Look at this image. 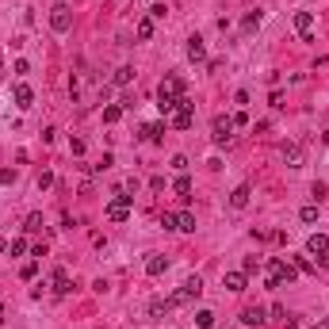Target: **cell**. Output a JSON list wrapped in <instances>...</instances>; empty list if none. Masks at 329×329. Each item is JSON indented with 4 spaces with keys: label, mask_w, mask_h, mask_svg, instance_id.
I'll return each mask as SVG.
<instances>
[{
    "label": "cell",
    "mask_w": 329,
    "mask_h": 329,
    "mask_svg": "<svg viewBox=\"0 0 329 329\" xmlns=\"http://www.w3.org/2000/svg\"><path fill=\"white\" fill-rule=\"evenodd\" d=\"M211 138H215L218 146L234 142V119H230V115H215V122H211Z\"/></svg>",
    "instance_id": "cell-4"
},
{
    "label": "cell",
    "mask_w": 329,
    "mask_h": 329,
    "mask_svg": "<svg viewBox=\"0 0 329 329\" xmlns=\"http://www.w3.org/2000/svg\"><path fill=\"white\" fill-rule=\"evenodd\" d=\"M195 325H199V329H215V314H211V310H199V314H195Z\"/></svg>",
    "instance_id": "cell-26"
},
{
    "label": "cell",
    "mask_w": 329,
    "mask_h": 329,
    "mask_svg": "<svg viewBox=\"0 0 329 329\" xmlns=\"http://www.w3.org/2000/svg\"><path fill=\"white\" fill-rule=\"evenodd\" d=\"M176 230L191 234V230H195V215H191V211H180V215H176Z\"/></svg>",
    "instance_id": "cell-20"
},
{
    "label": "cell",
    "mask_w": 329,
    "mask_h": 329,
    "mask_svg": "<svg viewBox=\"0 0 329 329\" xmlns=\"http://www.w3.org/2000/svg\"><path fill=\"white\" fill-rule=\"evenodd\" d=\"M164 12H169L164 4H153V8H149V19H164Z\"/></svg>",
    "instance_id": "cell-35"
},
{
    "label": "cell",
    "mask_w": 329,
    "mask_h": 329,
    "mask_svg": "<svg viewBox=\"0 0 329 329\" xmlns=\"http://www.w3.org/2000/svg\"><path fill=\"white\" fill-rule=\"evenodd\" d=\"M122 119V104H107L104 107V122H119Z\"/></svg>",
    "instance_id": "cell-25"
},
{
    "label": "cell",
    "mask_w": 329,
    "mask_h": 329,
    "mask_svg": "<svg viewBox=\"0 0 329 329\" xmlns=\"http://www.w3.org/2000/svg\"><path fill=\"white\" fill-rule=\"evenodd\" d=\"M191 111H195V104H191L188 96H180V100H176V111H173V127L176 130H188L191 127Z\"/></svg>",
    "instance_id": "cell-7"
},
{
    "label": "cell",
    "mask_w": 329,
    "mask_h": 329,
    "mask_svg": "<svg viewBox=\"0 0 329 329\" xmlns=\"http://www.w3.org/2000/svg\"><path fill=\"white\" fill-rule=\"evenodd\" d=\"M295 276H299L295 264H287V260H279V257L268 260V287H283V283H291Z\"/></svg>",
    "instance_id": "cell-2"
},
{
    "label": "cell",
    "mask_w": 329,
    "mask_h": 329,
    "mask_svg": "<svg viewBox=\"0 0 329 329\" xmlns=\"http://www.w3.org/2000/svg\"><path fill=\"white\" fill-rule=\"evenodd\" d=\"M50 291L58 295V299L73 291V283H69V272H65V268H58V272H54V279H50Z\"/></svg>",
    "instance_id": "cell-8"
},
{
    "label": "cell",
    "mask_w": 329,
    "mask_h": 329,
    "mask_svg": "<svg viewBox=\"0 0 329 329\" xmlns=\"http://www.w3.org/2000/svg\"><path fill=\"white\" fill-rule=\"evenodd\" d=\"M130 80H134V69H130V65H122V69H115V85H119V88H127Z\"/></svg>",
    "instance_id": "cell-24"
},
{
    "label": "cell",
    "mask_w": 329,
    "mask_h": 329,
    "mask_svg": "<svg viewBox=\"0 0 329 329\" xmlns=\"http://www.w3.org/2000/svg\"><path fill=\"white\" fill-rule=\"evenodd\" d=\"M169 310H173V303H169V299H153V303H149V318H153V321H161Z\"/></svg>",
    "instance_id": "cell-17"
},
{
    "label": "cell",
    "mask_w": 329,
    "mask_h": 329,
    "mask_svg": "<svg viewBox=\"0 0 329 329\" xmlns=\"http://www.w3.org/2000/svg\"><path fill=\"white\" fill-rule=\"evenodd\" d=\"M19 276H23V279H35V276H38V264H35V260H31V264H23V272H19Z\"/></svg>",
    "instance_id": "cell-30"
},
{
    "label": "cell",
    "mask_w": 329,
    "mask_h": 329,
    "mask_svg": "<svg viewBox=\"0 0 329 329\" xmlns=\"http://www.w3.org/2000/svg\"><path fill=\"white\" fill-rule=\"evenodd\" d=\"M164 268H169V260H164V257H157V253L146 260V276H161Z\"/></svg>",
    "instance_id": "cell-19"
},
{
    "label": "cell",
    "mask_w": 329,
    "mask_h": 329,
    "mask_svg": "<svg viewBox=\"0 0 329 329\" xmlns=\"http://www.w3.org/2000/svg\"><path fill=\"white\" fill-rule=\"evenodd\" d=\"M306 253H310V257H318V253H329V237H325V234H314L310 241H306Z\"/></svg>",
    "instance_id": "cell-16"
},
{
    "label": "cell",
    "mask_w": 329,
    "mask_h": 329,
    "mask_svg": "<svg viewBox=\"0 0 329 329\" xmlns=\"http://www.w3.org/2000/svg\"><path fill=\"white\" fill-rule=\"evenodd\" d=\"M295 272H303V276H314V272H318V264H314L310 257H295Z\"/></svg>",
    "instance_id": "cell-22"
},
{
    "label": "cell",
    "mask_w": 329,
    "mask_h": 329,
    "mask_svg": "<svg viewBox=\"0 0 329 329\" xmlns=\"http://www.w3.org/2000/svg\"><path fill=\"white\" fill-rule=\"evenodd\" d=\"M283 161L291 164V169H303V146H299V142H287L283 146Z\"/></svg>",
    "instance_id": "cell-11"
},
{
    "label": "cell",
    "mask_w": 329,
    "mask_h": 329,
    "mask_svg": "<svg viewBox=\"0 0 329 329\" xmlns=\"http://www.w3.org/2000/svg\"><path fill=\"white\" fill-rule=\"evenodd\" d=\"M27 234H38L43 230V215H27V226H23Z\"/></svg>",
    "instance_id": "cell-27"
},
{
    "label": "cell",
    "mask_w": 329,
    "mask_h": 329,
    "mask_svg": "<svg viewBox=\"0 0 329 329\" xmlns=\"http://www.w3.org/2000/svg\"><path fill=\"white\" fill-rule=\"evenodd\" d=\"M161 226H164V230H176V215H173V211H164V215H161Z\"/></svg>",
    "instance_id": "cell-31"
},
{
    "label": "cell",
    "mask_w": 329,
    "mask_h": 329,
    "mask_svg": "<svg viewBox=\"0 0 329 329\" xmlns=\"http://www.w3.org/2000/svg\"><path fill=\"white\" fill-rule=\"evenodd\" d=\"M173 169H176V173H184V169H188V157L176 153V157H173Z\"/></svg>",
    "instance_id": "cell-34"
},
{
    "label": "cell",
    "mask_w": 329,
    "mask_h": 329,
    "mask_svg": "<svg viewBox=\"0 0 329 329\" xmlns=\"http://www.w3.org/2000/svg\"><path fill=\"white\" fill-rule=\"evenodd\" d=\"M222 287H226V291H245V272H226V276H222Z\"/></svg>",
    "instance_id": "cell-13"
},
{
    "label": "cell",
    "mask_w": 329,
    "mask_h": 329,
    "mask_svg": "<svg viewBox=\"0 0 329 329\" xmlns=\"http://www.w3.org/2000/svg\"><path fill=\"white\" fill-rule=\"evenodd\" d=\"M257 268H260V260H257V257H245V264H241L245 276H249V272H257Z\"/></svg>",
    "instance_id": "cell-32"
},
{
    "label": "cell",
    "mask_w": 329,
    "mask_h": 329,
    "mask_svg": "<svg viewBox=\"0 0 329 329\" xmlns=\"http://www.w3.org/2000/svg\"><path fill=\"white\" fill-rule=\"evenodd\" d=\"M295 31L303 38H310L314 35V12H295Z\"/></svg>",
    "instance_id": "cell-9"
},
{
    "label": "cell",
    "mask_w": 329,
    "mask_h": 329,
    "mask_svg": "<svg viewBox=\"0 0 329 329\" xmlns=\"http://www.w3.org/2000/svg\"><path fill=\"white\" fill-rule=\"evenodd\" d=\"M142 138H146V142H161L164 138V122H149V127H142Z\"/></svg>",
    "instance_id": "cell-18"
},
{
    "label": "cell",
    "mask_w": 329,
    "mask_h": 329,
    "mask_svg": "<svg viewBox=\"0 0 329 329\" xmlns=\"http://www.w3.org/2000/svg\"><path fill=\"white\" fill-rule=\"evenodd\" d=\"M241 321H245V325H264V321H268V318H264V310H260V306H245V310H241Z\"/></svg>",
    "instance_id": "cell-14"
},
{
    "label": "cell",
    "mask_w": 329,
    "mask_h": 329,
    "mask_svg": "<svg viewBox=\"0 0 329 329\" xmlns=\"http://www.w3.org/2000/svg\"><path fill=\"white\" fill-rule=\"evenodd\" d=\"M50 27L58 31V35H65V31L73 27V8L69 4H54L50 8Z\"/></svg>",
    "instance_id": "cell-6"
},
{
    "label": "cell",
    "mask_w": 329,
    "mask_h": 329,
    "mask_svg": "<svg viewBox=\"0 0 329 329\" xmlns=\"http://www.w3.org/2000/svg\"><path fill=\"white\" fill-rule=\"evenodd\" d=\"M134 35H138L142 43H146V38H153V19H149V16H146V19H138V27H134Z\"/></svg>",
    "instance_id": "cell-23"
},
{
    "label": "cell",
    "mask_w": 329,
    "mask_h": 329,
    "mask_svg": "<svg viewBox=\"0 0 329 329\" xmlns=\"http://www.w3.org/2000/svg\"><path fill=\"white\" fill-rule=\"evenodd\" d=\"M0 321H4V310H0Z\"/></svg>",
    "instance_id": "cell-37"
},
{
    "label": "cell",
    "mask_w": 329,
    "mask_h": 329,
    "mask_svg": "<svg viewBox=\"0 0 329 329\" xmlns=\"http://www.w3.org/2000/svg\"><path fill=\"white\" fill-rule=\"evenodd\" d=\"M245 31H257V27H260V12H249V16H245Z\"/></svg>",
    "instance_id": "cell-29"
},
{
    "label": "cell",
    "mask_w": 329,
    "mask_h": 329,
    "mask_svg": "<svg viewBox=\"0 0 329 329\" xmlns=\"http://www.w3.org/2000/svg\"><path fill=\"white\" fill-rule=\"evenodd\" d=\"M314 329H329V318H325V321H318V325H314Z\"/></svg>",
    "instance_id": "cell-36"
},
{
    "label": "cell",
    "mask_w": 329,
    "mask_h": 329,
    "mask_svg": "<svg viewBox=\"0 0 329 329\" xmlns=\"http://www.w3.org/2000/svg\"><path fill=\"white\" fill-rule=\"evenodd\" d=\"M180 96H184V80L180 77H164L161 85H157V107H161L164 115H173Z\"/></svg>",
    "instance_id": "cell-1"
},
{
    "label": "cell",
    "mask_w": 329,
    "mask_h": 329,
    "mask_svg": "<svg viewBox=\"0 0 329 329\" xmlns=\"http://www.w3.org/2000/svg\"><path fill=\"white\" fill-rule=\"evenodd\" d=\"M130 203H134V195H127V191H115L111 199H107V211H104V215L111 218V222H127V218H130Z\"/></svg>",
    "instance_id": "cell-3"
},
{
    "label": "cell",
    "mask_w": 329,
    "mask_h": 329,
    "mask_svg": "<svg viewBox=\"0 0 329 329\" xmlns=\"http://www.w3.org/2000/svg\"><path fill=\"white\" fill-rule=\"evenodd\" d=\"M12 100H16V107H31V100H35V92H31V85H23V80H19L16 88H12Z\"/></svg>",
    "instance_id": "cell-10"
},
{
    "label": "cell",
    "mask_w": 329,
    "mask_h": 329,
    "mask_svg": "<svg viewBox=\"0 0 329 329\" xmlns=\"http://www.w3.org/2000/svg\"><path fill=\"white\" fill-rule=\"evenodd\" d=\"M173 191H176V195H180V199H188V195H191V180H188V176H176V180H173Z\"/></svg>",
    "instance_id": "cell-21"
},
{
    "label": "cell",
    "mask_w": 329,
    "mask_h": 329,
    "mask_svg": "<svg viewBox=\"0 0 329 329\" xmlns=\"http://www.w3.org/2000/svg\"><path fill=\"white\" fill-rule=\"evenodd\" d=\"M249 195H253V188H249V184H237V188H234V195H230V207H234V211L249 207Z\"/></svg>",
    "instance_id": "cell-12"
},
{
    "label": "cell",
    "mask_w": 329,
    "mask_h": 329,
    "mask_svg": "<svg viewBox=\"0 0 329 329\" xmlns=\"http://www.w3.org/2000/svg\"><path fill=\"white\" fill-rule=\"evenodd\" d=\"M299 218H303V222H318V207H314V203H310V207H303V211H299Z\"/></svg>",
    "instance_id": "cell-28"
},
{
    "label": "cell",
    "mask_w": 329,
    "mask_h": 329,
    "mask_svg": "<svg viewBox=\"0 0 329 329\" xmlns=\"http://www.w3.org/2000/svg\"><path fill=\"white\" fill-rule=\"evenodd\" d=\"M23 253H27V241H23V237H16V241H12V257H23Z\"/></svg>",
    "instance_id": "cell-33"
},
{
    "label": "cell",
    "mask_w": 329,
    "mask_h": 329,
    "mask_svg": "<svg viewBox=\"0 0 329 329\" xmlns=\"http://www.w3.org/2000/svg\"><path fill=\"white\" fill-rule=\"evenodd\" d=\"M188 58H191V61H203V58H207V46H203L199 35H191V38H188Z\"/></svg>",
    "instance_id": "cell-15"
},
{
    "label": "cell",
    "mask_w": 329,
    "mask_h": 329,
    "mask_svg": "<svg viewBox=\"0 0 329 329\" xmlns=\"http://www.w3.org/2000/svg\"><path fill=\"white\" fill-rule=\"evenodd\" d=\"M199 295H203V279H199V276H191L188 283H184L180 291L169 299V303H173V306H184V303H191V299H199Z\"/></svg>",
    "instance_id": "cell-5"
}]
</instances>
